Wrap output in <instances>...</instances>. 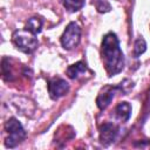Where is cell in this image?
Listing matches in <instances>:
<instances>
[{
	"mask_svg": "<svg viewBox=\"0 0 150 150\" xmlns=\"http://www.w3.org/2000/svg\"><path fill=\"white\" fill-rule=\"evenodd\" d=\"M101 57L108 76H114L123 69L124 56L115 33L109 32L103 36L101 45Z\"/></svg>",
	"mask_w": 150,
	"mask_h": 150,
	"instance_id": "cell-1",
	"label": "cell"
},
{
	"mask_svg": "<svg viewBox=\"0 0 150 150\" xmlns=\"http://www.w3.org/2000/svg\"><path fill=\"white\" fill-rule=\"evenodd\" d=\"M4 127H5V131L8 135L5 139L6 148H15L26 138V131L21 125V123L15 117H11L9 120H7Z\"/></svg>",
	"mask_w": 150,
	"mask_h": 150,
	"instance_id": "cell-2",
	"label": "cell"
},
{
	"mask_svg": "<svg viewBox=\"0 0 150 150\" xmlns=\"http://www.w3.org/2000/svg\"><path fill=\"white\" fill-rule=\"evenodd\" d=\"M12 39H13V42L16 46V48L26 54L34 52L39 43L38 39H36V34L29 32L26 28L15 30L12 35Z\"/></svg>",
	"mask_w": 150,
	"mask_h": 150,
	"instance_id": "cell-3",
	"label": "cell"
},
{
	"mask_svg": "<svg viewBox=\"0 0 150 150\" xmlns=\"http://www.w3.org/2000/svg\"><path fill=\"white\" fill-rule=\"evenodd\" d=\"M80 39H81V28H80V26L76 22H70L66 27L63 34L61 35V45L64 49L70 50V49L75 48L79 45Z\"/></svg>",
	"mask_w": 150,
	"mask_h": 150,
	"instance_id": "cell-4",
	"label": "cell"
},
{
	"mask_svg": "<svg viewBox=\"0 0 150 150\" xmlns=\"http://www.w3.org/2000/svg\"><path fill=\"white\" fill-rule=\"evenodd\" d=\"M69 91V84L61 77H54L48 81V93L53 100H57L64 96Z\"/></svg>",
	"mask_w": 150,
	"mask_h": 150,
	"instance_id": "cell-5",
	"label": "cell"
},
{
	"mask_svg": "<svg viewBox=\"0 0 150 150\" xmlns=\"http://www.w3.org/2000/svg\"><path fill=\"white\" fill-rule=\"evenodd\" d=\"M117 90H122V86H118V87L105 86V87L101 90V93L98 94V96L96 97V104H97V107H98L101 110L105 109V108L109 105V103L111 102V100L114 98L115 93H116Z\"/></svg>",
	"mask_w": 150,
	"mask_h": 150,
	"instance_id": "cell-6",
	"label": "cell"
},
{
	"mask_svg": "<svg viewBox=\"0 0 150 150\" xmlns=\"http://www.w3.org/2000/svg\"><path fill=\"white\" fill-rule=\"evenodd\" d=\"M118 134V127L114 123H103L100 128V142L103 145L112 143Z\"/></svg>",
	"mask_w": 150,
	"mask_h": 150,
	"instance_id": "cell-7",
	"label": "cell"
},
{
	"mask_svg": "<svg viewBox=\"0 0 150 150\" xmlns=\"http://www.w3.org/2000/svg\"><path fill=\"white\" fill-rule=\"evenodd\" d=\"M87 70V67H86V63L79 61L71 66H69L67 68V75L70 77V79H77L80 75L84 74Z\"/></svg>",
	"mask_w": 150,
	"mask_h": 150,
	"instance_id": "cell-8",
	"label": "cell"
},
{
	"mask_svg": "<svg viewBox=\"0 0 150 150\" xmlns=\"http://www.w3.org/2000/svg\"><path fill=\"white\" fill-rule=\"evenodd\" d=\"M116 114H117L118 118L122 120L123 122L129 121V118L131 116V105L128 102L118 103L117 107H116Z\"/></svg>",
	"mask_w": 150,
	"mask_h": 150,
	"instance_id": "cell-9",
	"label": "cell"
},
{
	"mask_svg": "<svg viewBox=\"0 0 150 150\" xmlns=\"http://www.w3.org/2000/svg\"><path fill=\"white\" fill-rule=\"evenodd\" d=\"M42 25H43V21L41 18L39 16H33L30 19H28V21L26 22V29H28L29 32L34 33V34H38L41 32V28H42Z\"/></svg>",
	"mask_w": 150,
	"mask_h": 150,
	"instance_id": "cell-10",
	"label": "cell"
},
{
	"mask_svg": "<svg viewBox=\"0 0 150 150\" xmlns=\"http://www.w3.org/2000/svg\"><path fill=\"white\" fill-rule=\"evenodd\" d=\"M62 5L68 12H77L83 7L84 0H62Z\"/></svg>",
	"mask_w": 150,
	"mask_h": 150,
	"instance_id": "cell-11",
	"label": "cell"
},
{
	"mask_svg": "<svg viewBox=\"0 0 150 150\" xmlns=\"http://www.w3.org/2000/svg\"><path fill=\"white\" fill-rule=\"evenodd\" d=\"M145 49H146V42H145V40L141 36V38H138V39L136 40V42H135L134 55H135L136 57H138L141 54H143V53L145 52Z\"/></svg>",
	"mask_w": 150,
	"mask_h": 150,
	"instance_id": "cell-12",
	"label": "cell"
},
{
	"mask_svg": "<svg viewBox=\"0 0 150 150\" xmlns=\"http://www.w3.org/2000/svg\"><path fill=\"white\" fill-rule=\"evenodd\" d=\"M95 7L100 13H105L110 11V4L108 2V0H94Z\"/></svg>",
	"mask_w": 150,
	"mask_h": 150,
	"instance_id": "cell-13",
	"label": "cell"
}]
</instances>
